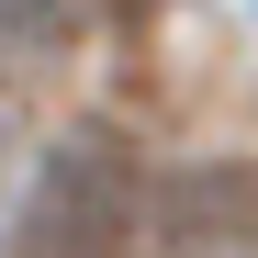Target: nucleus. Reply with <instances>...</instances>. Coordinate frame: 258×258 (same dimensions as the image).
Returning <instances> with one entry per match:
<instances>
[{
	"instance_id": "1",
	"label": "nucleus",
	"mask_w": 258,
	"mask_h": 258,
	"mask_svg": "<svg viewBox=\"0 0 258 258\" xmlns=\"http://www.w3.org/2000/svg\"><path fill=\"white\" fill-rule=\"evenodd\" d=\"M135 236V146L123 135H68L23 191V225H12V258H112Z\"/></svg>"
},
{
	"instance_id": "2",
	"label": "nucleus",
	"mask_w": 258,
	"mask_h": 258,
	"mask_svg": "<svg viewBox=\"0 0 258 258\" xmlns=\"http://www.w3.org/2000/svg\"><path fill=\"white\" fill-rule=\"evenodd\" d=\"M90 23H101V0H0V34H12V45H34V56L79 45Z\"/></svg>"
}]
</instances>
